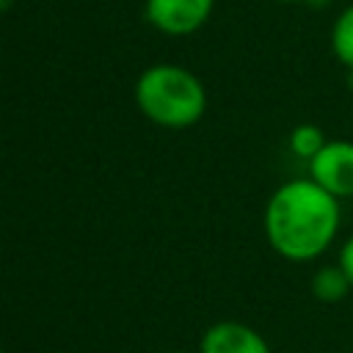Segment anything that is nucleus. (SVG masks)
Returning a JSON list of instances; mask_svg holds the SVG:
<instances>
[{"label":"nucleus","mask_w":353,"mask_h":353,"mask_svg":"<svg viewBox=\"0 0 353 353\" xmlns=\"http://www.w3.org/2000/svg\"><path fill=\"white\" fill-rule=\"evenodd\" d=\"M0 353H3V350H0Z\"/></svg>","instance_id":"obj_14"},{"label":"nucleus","mask_w":353,"mask_h":353,"mask_svg":"<svg viewBox=\"0 0 353 353\" xmlns=\"http://www.w3.org/2000/svg\"><path fill=\"white\" fill-rule=\"evenodd\" d=\"M199 353H270V345L256 328L240 320H218L204 331Z\"/></svg>","instance_id":"obj_5"},{"label":"nucleus","mask_w":353,"mask_h":353,"mask_svg":"<svg viewBox=\"0 0 353 353\" xmlns=\"http://www.w3.org/2000/svg\"><path fill=\"white\" fill-rule=\"evenodd\" d=\"M215 0H146V19L165 36H190L207 25Z\"/></svg>","instance_id":"obj_4"},{"label":"nucleus","mask_w":353,"mask_h":353,"mask_svg":"<svg viewBox=\"0 0 353 353\" xmlns=\"http://www.w3.org/2000/svg\"><path fill=\"white\" fill-rule=\"evenodd\" d=\"M11 3H14V0H0V14H3V11H6Z\"/></svg>","instance_id":"obj_10"},{"label":"nucleus","mask_w":353,"mask_h":353,"mask_svg":"<svg viewBox=\"0 0 353 353\" xmlns=\"http://www.w3.org/2000/svg\"><path fill=\"white\" fill-rule=\"evenodd\" d=\"M268 245L287 262H317L339 237L342 201L312 176L281 182L262 212Z\"/></svg>","instance_id":"obj_1"},{"label":"nucleus","mask_w":353,"mask_h":353,"mask_svg":"<svg viewBox=\"0 0 353 353\" xmlns=\"http://www.w3.org/2000/svg\"><path fill=\"white\" fill-rule=\"evenodd\" d=\"M306 176H312L339 201L353 199V141H325L323 149L306 163Z\"/></svg>","instance_id":"obj_3"},{"label":"nucleus","mask_w":353,"mask_h":353,"mask_svg":"<svg viewBox=\"0 0 353 353\" xmlns=\"http://www.w3.org/2000/svg\"><path fill=\"white\" fill-rule=\"evenodd\" d=\"M347 74H350V77H347V83H350V88H353V72H347Z\"/></svg>","instance_id":"obj_12"},{"label":"nucleus","mask_w":353,"mask_h":353,"mask_svg":"<svg viewBox=\"0 0 353 353\" xmlns=\"http://www.w3.org/2000/svg\"><path fill=\"white\" fill-rule=\"evenodd\" d=\"M279 3H314V0H279Z\"/></svg>","instance_id":"obj_11"},{"label":"nucleus","mask_w":353,"mask_h":353,"mask_svg":"<svg viewBox=\"0 0 353 353\" xmlns=\"http://www.w3.org/2000/svg\"><path fill=\"white\" fill-rule=\"evenodd\" d=\"M331 55L353 72V3H347L331 22Z\"/></svg>","instance_id":"obj_7"},{"label":"nucleus","mask_w":353,"mask_h":353,"mask_svg":"<svg viewBox=\"0 0 353 353\" xmlns=\"http://www.w3.org/2000/svg\"><path fill=\"white\" fill-rule=\"evenodd\" d=\"M163 353H188V350H163Z\"/></svg>","instance_id":"obj_13"},{"label":"nucleus","mask_w":353,"mask_h":353,"mask_svg":"<svg viewBox=\"0 0 353 353\" xmlns=\"http://www.w3.org/2000/svg\"><path fill=\"white\" fill-rule=\"evenodd\" d=\"M325 141H328V138H325V132H323L317 124L303 121V124H298V127L290 130V135H287V149H290L298 160L309 163V160L323 149Z\"/></svg>","instance_id":"obj_8"},{"label":"nucleus","mask_w":353,"mask_h":353,"mask_svg":"<svg viewBox=\"0 0 353 353\" xmlns=\"http://www.w3.org/2000/svg\"><path fill=\"white\" fill-rule=\"evenodd\" d=\"M135 105L157 127L188 130L199 124L207 113V88L185 66L154 63L143 69L135 80Z\"/></svg>","instance_id":"obj_2"},{"label":"nucleus","mask_w":353,"mask_h":353,"mask_svg":"<svg viewBox=\"0 0 353 353\" xmlns=\"http://www.w3.org/2000/svg\"><path fill=\"white\" fill-rule=\"evenodd\" d=\"M309 292L314 301L320 303H339L347 298V292H353L345 270L334 262V265H320L314 273H312V281H309Z\"/></svg>","instance_id":"obj_6"},{"label":"nucleus","mask_w":353,"mask_h":353,"mask_svg":"<svg viewBox=\"0 0 353 353\" xmlns=\"http://www.w3.org/2000/svg\"><path fill=\"white\" fill-rule=\"evenodd\" d=\"M336 265L345 270V276H347V281H350V287H353V232L342 240L339 254H336Z\"/></svg>","instance_id":"obj_9"}]
</instances>
